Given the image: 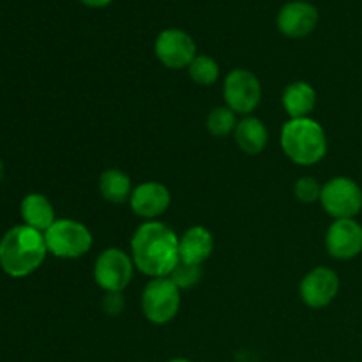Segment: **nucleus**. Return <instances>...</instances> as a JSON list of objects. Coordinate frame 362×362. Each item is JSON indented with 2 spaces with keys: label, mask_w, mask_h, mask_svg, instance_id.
<instances>
[{
  "label": "nucleus",
  "mask_w": 362,
  "mask_h": 362,
  "mask_svg": "<svg viewBox=\"0 0 362 362\" xmlns=\"http://www.w3.org/2000/svg\"><path fill=\"white\" fill-rule=\"evenodd\" d=\"M189 76L194 83L202 85V87H209L214 85L219 78V66L214 59L207 55H197L193 62L187 67Z\"/></svg>",
  "instance_id": "6ab92c4d"
},
{
  "label": "nucleus",
  "mask_w": 362,
  "mask_h": 362,
  "mask_svg": "<svg viewBox=\"0 0 362 362\" xmlns=\"http://www.w3.org/2000/svg\"><path fill=\"white\" fill-rule=\"evenodd\" d=\"M320 204L334 219H354L362 211V189L349 177H334L322 186Z\"/></svg>",
  "instance_id": "423d86ee"
},
{
  "label": "nucleus",
  "mask_w": 362,
  "mask_h": 362,
  "mask_svg": "<svg viewBox=\"0 0 362 362\" xmlns=\"http://www.w3.org/2000/svg\"><path fill=\"white\" fill-rule=\"evenodd\" d=\"M20 214L23 219V225L42 233L57 221L52 202L41 193L27 194L20 204Z\"/></svg>",
  "instance_id": "2eb2a0df"
},
{
  "label": "nucleus",
  "mask_w": 362,
  "mask_h": 362,
  "mask_svg": "<svg viewBox=\"0 0 362 362\" xmlns=\"http://www.w3.org/2000/svg\"><path fill=\"white\" fill-rule=\"evenodd\" d=\"M293 193H296L297 200L304 202V204H313V202L320 200L322 186L315 177H300L293 186Z\"/></svg>",
  "instance_id": "4be33fe9"
},
{
  "label": "nucleus",
  "mask_w": 362,
  "mask_h": 362,
  "mask_svg": "<svg viewBox=\"0 0 362 362\" xmlns=\"http://www.w3.org/2000/svg\"><path fill=\"white\" fill-rule=\"evenodd\" d=\"M214 250L212 233L204 226H193L179 237V258L191 265H202Z\"/></svg>",
  "instance_id": "4468645a"
},
{
  "label": "nucleus",
  "mask_w": 362,
  "mask_h": 362,
  "mask_svg": "<svg viewBox=\"0 0 362 362\" xmlns=\"http://www.w3.org/2000/svg\"><path fill=\"white\" fill-rule=\"evenodd\" d=\"M168 362H193V361H189V359H182V357H177V359H170Z\"/></svg>",
  "instance_id": "a878e982"
},
{
  "label": "nucleus",
  "mask_w": 362,
  "mask_h": 362,
  "mask_svg": "<svg viewBox=\"0 0 362 362\" xmlns=\"http://www.w3.org/2000/svg\"><path fill=\"white\" fill-rule=\"evenodd\" d=\"M131 258L145 276L168 278L180 262L179 237L165 223H144L131 239Z\"/></svg>",
  "instance_id": "f257e3e1"
},
{
  "label": "nucleus",
  "mask_w": 362,
  "mask_h": 362,
  "mask_svg": "<svg viewBox=\"0 0 362 362\" xmlns=\"http://www.w3.org/2000/svg\"><path fill=\"white\" fill-rule=\"evenodd\" d=\"M48 255L45 233L27 225L13 226L0 239V267L11 278H27Z\"/></svg>",
  "instance_id": "f03ea898"
},
{
  "label": "nucleus",
  "mask_w": 362,
  "mask_h": 362,
  "mask_svg": "<svg viewBox=\"0 0 362 362\" xmlns=\"http://www.w3.org/2000/svg\"><path fill=\"white\" fill-rule=\"evenodd\" d=\"M281 101L290 119H306L317 105V92L306 81H293L285 88Z\"/></svg>",
  "instance_id": "dca6fc26"
},
{
  "label": "nucleus",
  "mask_w": 362,
  "mask_h": 362,
  "mask_svg": "<svg viewBox=\"0 0 362 362\" xmlns=\"http://www.w3.org/2000/svg\"><path fill=\"white\" fill-rule=\"evenodd\" d=\"M48 253L64 260L87 255L92 247V233L83 223L74 219H57L45 232Z\"/></svg>",
  "instance_id": "20e7f679"
},
{
  "label": "nucleus",
  "mask_w": 362,
  "mask_h": 362,
  "mask_svg": "<svg viewBox=\"0 0 362 362\" xmlns=\"http://www.w3.org/2000/svg\"><path fill=\"white\" fill-rule=\"evenodd\" d=\"M103 310L108 315H119L124 310V297L122 292H106L103 299Z\"/></svg>",
  "instance_id": "5701e85b"
},
{
  "label": "nucleus",
  "mask_w": 362,
  "mask_h": 362,
  "mask_svg": "<svg viewBox=\"0 0 362 362\" xmlns=\"http://www.w3.org/2000/svg\"><path fill=\"white\" fill-rule=\"evenodd\" d=\"M325 247L336 260H350L362 253V226L356 219H336L325 235Z\"/></svg>",
  "instance_id": "9b49d317"
},
{
  "label": "nucleus",
  "mask_w": 362,
  "mask_h": 362,
  "mask_svg": "<svg viewBox=\"0 0 362 362\" xmlns=\"http://www.w3.org/2000/svg\"><path fill=\"white\" fill-rule=\"evenodd\" d=\"M317 23V7L303 0L285 4L278 13V28L286 37H306L315 30Z\"/></svg>",
  "instance_id": "f8f14e48"
},
{
  "label": "nucleus",
  "mask_w": 362,
  "mask_h": 362,
  "mask_svg": "<svg viewBox=\"0 0 362 362\" xmlns=\"http://www.w3.org/2000/svg\"><path fill=\"white\" fill-rule=\"evenodd\" d=\"M168 278L172 279L180 290L191 288V286H194L197 283H200L202 265H191V264H186V262H179Z\"/></svg>",
  "instance_id": "412c9836"
},
{
  "label": "nucleus",
  "mask_w": 362,
  "mask_h": 362,
  "mask_svg": "<svg viewBox=\"0 0 362 362\" xmlns=\"http://www.w3.org/2000/svg\"><path fill=\"white\" fill-rule=\"evenodd\" d=\"M80 2H83L88 7H105L108 4H112L113 0H80Z\"/></svg>",
  "instance_id": "b1692460"
},
{
  "label": "nucleus",
  "mask_w": 362,
  "mask_h": 362,
  "mask_svg": "<svg viewBox=\"0 0 362 362\" xmlns=\"http://www.w3.org/2000/svg\"><path fill=\"white\" fill-rule=\"evenodd\" d=\"M99 191L106 202L124 204L131 198V179L119 168H108L99 177Z\"/></svg>",
  "instance_id": "a211bd4d"
},
{
  "label": "nucleus",
  "mask_w": 362,
  "mask_h": 362,
  "mask_svg": "<svg viewBox=\"0 0 362 362\" xmlns=\"http://www.w3.org/2000/svg\"><path fill=\"white\" fill-rule=\"evenodd\" d=\"M134 262L119 247L105 250L94 265V279L105 292H122L133 279Z\"/></svg>",
  "instance_id": "0eeeda50"
},
{
  "label": "nucleus",
  "mask_w": 362,
  "mask_h": 362,
  "mask_svg": "<svg viewBox=\"0 0 362 362\" xmlns=\"http://www.w3.org/2000/svg\"><path fill=\"white\" fill-rule=\"evenodd\" d=\"M156 57L168 69H182L189 67L197 57V45L187 32L179 28L163 30L156 39Z\"/></svg>",
  "instance_id": "1a4fd4ad"
},
{
  "label": "nucleus",
  "mask_w": 362,
  "mask_h": 362,
  "mask_svg": "<svg viewBox=\"0 0 362 362\" xmlns=\"http://www.w3.org/2000/svg\"><path fill=\"white\" fill-rule=\"evenodd\" d=\"M237 127V113L228 106H218L207 117V129L214 136H226Z\"/></svg>",
  "instance_id": "aec40b11"
},
{
  "label": "nucleus",
  "mask_w": 362,
  "mask_h": 362,
  "mask_svg": "<svg viewBox=\"0 0 362 362\" xmlns=\"http://www.w3.org/2000/svg\"><path fill=\"white\" fill-rule=\"evenodd\" d=\"M170 202H172V197H170L168 187L163 186L161 182L140 184L134 187L129 198L134 214L145 219H156L165 214L170 207Z\"/></svg>",
  "instance_id": "ddd939ff"
},
{
  "label": "nucleus",
  "mask_w": 362,
  "mask_h": 362,
  "mask_svg": "<svg viewBox=\"0 0 362 362\" xmlns=\"http://www.w3.org/2000/svg\"><path fill=\"white\" fill-rule=\"evenodd\" d=\"M233 134H235V141L240 151L250 156L260 154L267 147V127L257 117H246V119L239 120Z\"/></svg>",
  "instance_id": "f3484780"
},
{
  "label": "nucleus",
  "mask_w": 362,
  "mask_h": 362,
  "mask_svg": "<svg viewBox=\"0 0 362 362\" xmlns=\"http://www.w3.org/2000/svg\"><path fill=\"white\" fill-rule=\"evenodd\" d=\"M281 148L296 165H317L327 154V136L324 127L310 117L290 119L281 129Z\"/></svg>",
  "instance_id": "7ed1b4c3"
},
{
  "label": "nucleus",
  "mask_w": 362,
  "mask_h": 362,
  "mask_svg": "<svg viewBox=\"0 0 362 362\" xmlns=\"http://www.w3.org/2000/svg\"><path fill=\"white\" fill-rule=\"evenodd\" d=\"M4 173H6V168H4V163L2 159H0V180L4 179Z\"/></svg>",
  "instance_id": "393cba45"
},
{
  "label": "nucleus",
  "mask_w": 362,
  "mask_h": 362,
  "mask_svg": "<svg viewBox=\"0 0 362 362\" xmlns=\"http://www.w3.org/2000/svg\"><path fill=\"white\" fill-rule=\"evenodd\" d=\"M226 106L237 115H250L262 99V85L247 69H233L226 74L223 87Z\"/></svg>",
  "instance_id": "6e6552de"
},
{
  "label": "nucleus",
  "mask_w": 362,
  "mask_h": 362,
  "mask_svg": "<svg viewBox=\"0 0 362 362\" xmlns=\"http://www.w3.org/2000/svg\"><path fill=\"white\" fill-rule=\"evenodd\" d=\"M339 292V276L329 267H317L300 281V299L308 308L322 310L336 299Z\"/></svg>",
  "instance_id": "9d476101"
},
{
  "label": "nucleus",
  "mask_w": 362,
  "mask_h": 362,
  "mask_svg": "<svg viewBox=\"0 0 362 362\" xmlns=\"http://www.w3.org/2000/svg\"><path fill=\"white\" fill-rule=\"evenodd\" d=\"M180 288L170 278H152L141 293V310L151 324L165 325L180 310Z\"/></svg>",
  "instance_id": "39448f33"
}]
</instances>
